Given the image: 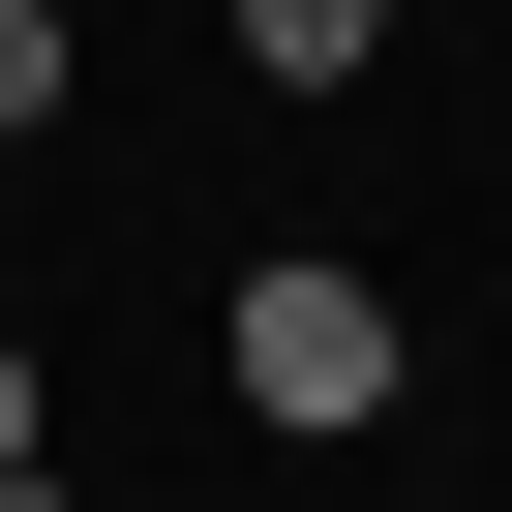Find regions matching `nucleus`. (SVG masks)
Segmentation results:
<instances>
[{"label": "nucleus", "mask_w": 512, "mask_h": 512, "mask_svg": "<svg viewBox=\"0 0 512 512\" xmlns=\"http://www.w3.org/2000/svg\"><path fill=\"white\" fill-rule=\"evenodd\" d=\"M0 482H61V422H31V362H0Z\"/></svg>", "instance_id": "obj_4"}, {"label": "nucleus", "mask_w": 512, "mask_h": 512, "mask_svg": "<svg viewBox=\"0 0 512 512\" xmlns=\"http://www.w3.org/2000/svg\"><path fill=\"white\" fill-rule=\"evenodd\" d=\"M241 61H272V91H362V61H392V0H241Z\"/></svg>", "instance_id": "obj_2"}, {"label": "nucleus", "mask_w": 512, "mask_h": 512, "mask_svg": "<svg viewBox=\"0 0 512 512\" xmlns=\"http://www.w3.org/2000/svg\"><path fill=\"white\" fill-rule=\"evenodd\" d=\"M241 422H302V452H362V422H392V302L272 241V272H241Z\"/></svg>", "instance_id": "obj_1"}, {"label": "nucleus", "mask_w": 512, "mask_h": 512, "mask_svg": "<svg viewBox=\"0 0 512 512\" xmlns=\"http://www.w3.org/2000/svg\"><path fill=\"white\" fill-rule=\"evenodd\" d=\"M392 31H422V0H392Z\"/></svg>", "instance_id": "obj_5"}, {"label": "nucleus", "mask_w": 512, "mask_h": 512, "mask_svg": "<svg viewBox=\"0 0 512 512\" xmlns=\"http://www.w3.org/2000/svg\"><path fill=\"white\" fill-rule=\"evenodd\" d=\"M61 121V0H0V151H31Z\"/></svg>", "instance_id": "obj_3"}]
</instances>
